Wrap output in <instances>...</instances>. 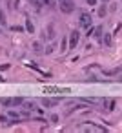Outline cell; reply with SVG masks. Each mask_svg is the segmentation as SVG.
Instances as JSON below:
<instances>
[{
	"mask_svg": "<svg viewBox=\"0 0 122 133\" xmlns=\"http://www.w3.org/2000/svg\"><path fill=\"white\" fill-rule=\"evenodd\" d=\"M104 42H106V46H111V37L106 35V37H104Z\"/></svg>",
	"mask_w": 122,
	"mask_h": 133,
	"instance_id": "18",
	"label": "cell"
},
{
	"mask_svg": "<svg viewBox=\"0 0 122 133\" xmlns=\"http://www.w3.org/2000/svg\"><path fill=\"white\" fill-rule=\"evenodd\" d=\"M42 38H44V40H46V38H48V40H53V38H55V28H53V26H48V31L44 29Z\"/></svg>",
	"mask_w": 122,
	"mask_h": 133,
	"instance_id": "6",
	"label": "cell"
},
{
	"mask_svg": "<svg viewBox=\"0 0 122 133\" xmlns=\"http://www.w3.org/2000/svg\"><path fill=\"white\" fill-rule=\"evenodd\" d=\"M24 108H26V109H33V108H35V106H33V102H31V104H29V102H28V104H24Z\"/></svg>",
	"mask_w": 122,
	"mask_h": 133,
	"instance_id": "21",
	"label": "cell"
},
{
	"mask_svg": "<svg viewBox=\"0 0 122 133\" xmlns=\"http://www.w3.org/2000/svg\"><path fill=\"white\" fill-rule=\"evenodd\" d=\"M86 2H87L89 6H97V2H98V0H86Z\"/></svg>",
	"mask_w": 122,
	"mask_h": 133,
	"instance_id": "22",
	"label": "cell"
},
{
	"mask_svg": "<svg viewBox=\"0 0 122 133\" xmlns=\"http://www.w3.org/2000/svg\"><path fill=\"white\" fill-rule=\"evenodd\" d=\"M26 31H28V33H31V35L35 33V26H33V22H31L29 18H26Z\"/></svg>",
	"mask_w": 122,
	"mask_h": 133,
	"instance_id": "9",
	"label": "cell"
},
{
	"mask_svg": "<svg viewBox=\"0 0 122 133\" xmlns=\"http://www.w3.org/2000/svg\"><path fill=\"white\" fill-rule=\"evenodd\" d=\"M20 104H24V98L22 97H13V106H20Z\"/></svg>",
	"mask_w": 122,
	"mask_h": 133,
	"instance_id": "11",
	"label": "cell"
},
{
	"mask_svg": "<svg viewBox=\"0 0 122 133\" xmlns=\"http://www.w3.org/2000/svg\"><path fill=\"white\" fill-rule=\"evenodd\" d=\"M0 24H2V28L8 26V22H6V13H4V11H0Z\"/></svg>",
	"mask_w": 122,
	"mask_h": 133,
	"instance_id": "12",
	"label": "cell"
},
{
	"mask_svg": "<svg viewBox=\"0 0 122 133\" xmlns=\"http://www.w3.org/2000/svg\"><path fill=\"white\" fill-rule=\"evenodd\" d=\"M55 51V44H49L48 48H46V53H53Z\"/></svg>",
	"mask_w": 122,
	"mask_h": 133,
	"instance_id": "17",
	"label": "cell"
},
{
	"mask_svg": "<svg viewBox=\"0 0 122 133\" xmlns=\"http://www.w3.org/2000/svg\"><path fill=\"white\" fill-rule=\"evenodd\" d=\"M40 2H42V4H49V0H40Z\"/></svg>",
	"mask_w": 122,
	"mask_h": 133,
	"instance_id": "24",
	"label": "cell"
},
{
	"mask_svg": "<svg viewBox=\"0 0 122 133\" xmlns=\"http://www.w3.org/2000/svg\"><path fill=\"white\" fill-rule=\"evenodd\" d=\"M100 2H102V4H107V2H109V0H100Z\"/></svg>",
	"mask_w": 122,
	"mask_h": 133,
	"instance_id": "25",
	"label": "cell"
},
{
	"mask_svg": "<svg viewBox=\"0 0 122 133\" xmlns=\"http://www.w3.org/2000/svg\"><path fill=\"white\" fill-rule=\"evenodd\" d=\"M49 120H51V122H58V115H51Z\"/></svg>",
	"mask_w": 122,
	"mask_h": 133,
	"instance_id": "20",
	"label": "cell"
},
{
	"mask_svg": "<svg viewBox=\"0 0 122 133\" xmlns=\"http://www.w3.org/2000/svg\"><path fill=\"white\" fill-rule=\"evenodd\" d=\"M0 82H4V77H2V75H0Z\"/></svg>",
	"mask_w": 122,
	"mask_h": 133,
	"instance_id": "26",
	"label": "cell"
},
{
	"mask_svg": "<svg viewBox=\"0 0 122 133\" xmlns=\"http://www.w3.org/2000/svg\"><path fill=\"white\" fill-rule=\"evenodd\" d=\"M95 37H97V38H102V26L95 28Z\"/></svg>",
	"mask_w": 122,
	"mask_h": 133,
	"instance_id": "14",
	"label": "cell"
},
{
	"mask_svg": "<svg viewBox=\"0 0 122 133\" xmlns=\"http://www.w3.org/2000/svg\"><path fill=\"white\" fill-rule=\"evenodd\" d=\"M104 104L107 106V109H109V111L115 108V100H113V98H111V100H104Z\"/></svg>",
	"mask_w": 122,
	"mask_h": 133,
	"instance_id": "13",
	"label": "cell"
},
{
	"mask_svg": "<svg viewBox=\"0 0 122 133\" xmlns=\"http://www.w3.org/2000/svg\"><path fill=\"white\" fill-rule=\"evenodd\" d=\"M58 104H60V98H58V97H53V98L44 97V98H42V106H44V108H55V106H58Z\"/></svg>",
	"mask_w": 122,
	"mask_h": 133,
	"instance_id": "2",
	"label": "cell"
},
{
	"mask_svg": "<svg viewBox=\"0 0 122 133\" xmlns=\"http://www.w3.org/2000/svg\"><path fill=\"white\" fill-rule=\"evenodd\" d=\"M80 26L86 28V29L91 28V17H89L87 13H82V15H80Z\"/></svg>",
	"mask_w": 122,
	"mask_h": 133,
	"instance_id": "5",
	"label": "cell"
},
{
	"mask_svg": "<svg viewBox=\"0 0 122 133\" xmlns=\"http://www.w3.org/2000/svg\"><path fill=\"white\" fill-rule=\"evenodd\" d=\"M78 38H80V33H78L77 29L69 33V49H75V48H77V44H78Z\"/></svg>",
	"mask_w": 122,
	"mask_h": 133,
	"instance_id": "3",
	"label": "cell"
},
{
	"mask_svg": "<svg viewBox=\"0 0 122 133\" xmlns=\"http://www.w3.org/2000/svg\"><path fill=\"white\" fill-rule=\"evenodd\" d=\"M97 15H98L100 18H104V17L107 15V8H106V6H98V9H97Z\"/></svg>",
	"mask_w": 122,
	"mask_h": 133,
	"instance_id": "8",
	"label": "cell"
},
{
	"mask_svg": "<svg viewBox=\"0 0 122 133\" xmlns=\"http://www.w3.org/2000/svg\"><path fill=\"white\" fill-rule=\"evenodd\" d=\"M67 88H55V86H46L44 93H67Z\"/></svg>",
	"mask_w": 122,
	"mask_h": 133,
	"instance_id": "4",
	"label": "cell"
},
{
	"mask_svg": "<svg viewBox=\"0 0 122 133\" xmlns=\"http://www.w3.org/2000/svg\"><path fill=\"white\" fill-rule=\"evenodd\" d=\"M0 104H2L4 108H9V106H13V98L11 97H4V98H0Z\"/></svg>",
	"mask_w": 122,
	"mask_h": 133,
	"instance_id": "7",
	"label": "cell"
},
{
	"mask_svg": "<svg viewBox=\"0 0 122 133\" xmlns=\"http://www.w3.org/2000/svg\"><path fill=\"white\" fill-rule=\"evenodd\" d=\"M11 31H24V28H20V26H13Z\"/></svg>",
	"mask_w": 122,
	"mask_h": 133,
	"instance_id": "19",
	"label": "cell"
},
{
	"mask_svg": "<svg viewBox=\"0 0 122 133\" xmlns=\"http://www.w3.org/2000/svg\"><path fill=\"white\" fill-rule=\"evenodd\" d=\"M6 69H9V64H4V66H0V71H6Z\"/></svg>",
	"mask_w": 122,
	"mask_h": 133,
	"instance_id": "23",
	"label": "cell"
},
{
	"mask_svg": "<svg viewBox=\"0 0 122 133\" xmlns=\"http://www.w3.org/2000/svg\"><path fill=\"white\" fill-rule=\"evenodd\" d=\"M67 48H69V40L64 38V40H62V46H60V51L64 53V51H67Z\"/></svg>",
	"mask_w": 122,
	"mask_h": 133,
	"instance_id": "10",
	"label": "cell"
},
{
	"mask_svg": "<svg viewBox=\"0 0 122 133\" xmlns=\"http://www.w3.org/2000/svg\"><path fill=\"white\" fill-rule=\"evenodd\" d=\"M0 122H2V124H9L11 120H8V117H6V115H0Z\"/></svg>",
	"mask_w": 122,
	"mask_h": 133,
	"instance_id": "16",
	"label": "cell"
},
{
	"mask_svg": "<svg viewBox=\"0 0 122 133\" xmlns=\"http://www.w3.org/2000/svg\"><path fill=\"white\" fill-rule=\"evenodd\" d=\"M33 49H35V51H42V44H40V42H35V44H33Z\"/></svg>",
	"mask_w": 122,
	"mask_h": 133,
	"instance_id": "15",
	"label": "cell"
},
{
	"mask_svg": "<svg viewBox=\"0 0 122 133\" xmlns=\"http://www.w3.org/2000/svg\"><path fill=\"white\" fill-rule=\"evenodd\" d=\"M60 11L69 15L75 11V4H73V0H60Z\"/></svg>",
	"mask_w": 122,
	"mask_h": 133,
	"instance_id": "1",
	"label": "cell"
}]
</instances>
